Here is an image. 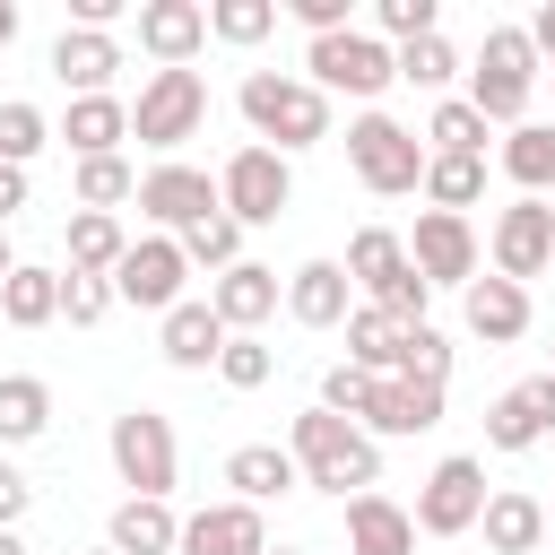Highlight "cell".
Returning <instances> with one entry per match:
<instances>
[{
  "instance_id": "cell-38",
  "label": "cell",
  "mask_w": 555,
  "mask_h": 555,
  "mask_svg": "<svg viewBox=\"0 0 555 555\" xmlns=\"http://www.w3.org/2000/svg\"><path fill=\"white\" fill-rule=\"evenodd\" d=\"M173 243H182V251H191V269H208V278H225V269L243 260V225H234L225 208H217V217H199V225H191V234H173Z\"/></svg>"
},
{
  "instance_id": "cell-55",
  "label": "cell",
  "mask_w": 555,
  "mask_h": 555,
  "mask_svg": "<svg viewBox=\"0 0 555 555\" xmlns=\"http://www.w3.org/2000/svg\"><path fill=\"white\" fill-rule=\"evenodd\" d=\"M546 529H555V503H546Z\"/></svg>"
},
{
  "instance_id": "cell-19",
  "label": "cell",
  "mask_w": 555,
  "mask_h": 555,
  "mask_svg": "<svg viewBox=\"0 0 555 555\" xmlns=\"http://www.w3.org/2000/svg\"><path fill=\"white\" fill-rule=\"evenodd\" d=\"M278 304H286V278H278V269H260V260H234L225 278H208V312H217L234 338H243V330H260Z\"/></svg>"
},
{
  "instance_id": "cell-5",
  "label": "cell",
  "mask_w": 555,
  "mask_h": 555,
  "mask_svg": "<svg viewBox=\"0 0 555 555\" xmlns=\"http://www.w3.org/2000/svg\"><path fill=\"white\" fill-rule=\"evenodd\" d=\"M347 165H356V182H364L373 199H408V191H425V139H416L408 121H390L382 104L347 121Z\"/></svg>"
},
{
  "instance_id": "cell-17",
  "label": "cell",
  "mask_w": 555,
  "mask_h": 555,
  "mask_svg": "<svg viewBox=\"0 0 555 555\" xmlns=\"http://www.w3.org/2000/svg\"><path fill=\"white\" fill-rule=\"evenodd\" d=\"M347 312H356L347 260H304V269L286 278V321H295V330H347Z\"/></svg>"
},
{
  "instance_id": "cell-52",
  "label": "cell",
  "mask_w": 555,
  "mask_h": 555,
  "mask_svg": "<svg viewBox=\"0 0 555 555\" xmlns=\"http://www.w3.org/2000/svg\"><path fill=\"white\" fill-rule=\"evenodd\" d=\"M17 278V251H9V225H0V286Z\"/></svg>"
},
{
  "instance_id": "cell-45",
  "label": "cell",
  "mask_w": 555,
  "mask_h": 555,
  "mask_svg": "<svg viewBox=\"0 0 555 555\" xmlns=\"http://www.w3.org/2000/svg\"><path fill=\"white\" fill-rule=\"evenodd\" d=\"M373 382H382V373H364V364H330V373H321V408H330V416H364Z\"/></svg>"
},
{
  "instance_id": "cell-16",
  "label": "cell",
  "mask_w": 555,
  "mask_h": 555,
  "mask_svg": "<svg viewBox=\"0 0 555 555\" xmlns=\"http://www.w3.org/2000/svg\"><path fill=\"white\" fill-rule=\"evenodd\" d=\"M208 43V0H139V52L156 69H191Z\"/></svg>"
},
{
  "instance_id": "cell-10",
  "label": "cell",
  "mask_w": 555,
  "mask_h": 555,
  "mask_svg": "<svg viewBox=\"0 0 555 555\" xmlns=\"http://www.w3.org/2000/svg\"><path fill=\"white\" fill-rule=\"evenodd\" d=\"M477 520H486V460H468V451L434 460V477L416 486V529L425 538H468Z\"/></svg>"
},
{
  "instance_id": "cell-41",
  "label": "cell",
  "mask_w": 555,
  "mask_h": 555,
  "mask_svg": "<svg viewBox=\"0 0 555 555\" xmlns=\"http://www.w3.org/2000/svg\"><path fill=\"white\" fill-rule=\"evenodd\" d=\"M373 35L399 52V43H425V35H442V9L434 0H373Z\"/></svg>"
},
{
  "instance_id": "cell-47",
  "label": "cell",
  "mask_w": 555,
  "mask_h": 555,
  "mask_svg": "<svg viewBox=\"0 0 555 555\" xmlns=\"http://www.w3.org/2000/svg\"><path fill=\"white\" fill-rule=\"evenodd\" d=\"M26 503H35V486H26V468L0 451V529H17V520H26Z\"/></svg>"
},
{
  "instance_id": "cell-12",
  "label": "cell",
  "mask_w": 555,
  "mask_h": 555,
  "mask_svg": "<svg viewBox=\"0 0 555 555\" xmlns=\"http://www.w3.org/2000/svg\"><path fill=\"white\" fill-rule=\"evenodd\" d=\"M182 278H191V251H182L173 234H139V243L121 251V269H113V295L165 321V312L182 304Z\"/></svg>"
},
{
  "instance_id": "cell-34",
  "label": "cell",
  "mask_w": 555,
  "mask_h": 555,
  "mask_svg": "<svg viewBox=\"0 0 555 555\" xmlns=\"http://www.w3.org/2000/svg\"><path fill=\"white\" fill-rule=\"evenodd\" d=\"M538 442H546V416H538V408L520 399V382H512V390H503V399L486 408V451L520 460V451H538Z\"/></svg>"
},
{
  "instance_id": "cell-25",
  "label": "cell",
  "mask_w": 555,
  "mask_h": 555,
  "mask_svg": "<svg viewBox=\"0 0 555 555\" xmlns=\"http://www.w3.org/2000/svg\"><path fill=\"white\" fill-rule=\"evenodd\" d=\"M347 555H416V512L390 503L382 486L347 503Z\"/></svg>"
},
{
  "instance_id": "cell-20",
  "label": "cell",
  "mask_w": 555,
  "mask_h": 555,
  "mask_svg": "<svg viewBox=\"0 0 555 555\" xmlns=\"http://www.w3.org/2000/svg\"><path fill=\"white\" fill-rule=\"evenodd\" d=\"M182 555H269L260 503H199L182 520Z\"/></svg>"
},
{
  "instance_id": "cell-27",
  "label": "cell",
  "mask_w": 555,
  "mask_h": 555,
  "mask_svg": "<svg viewBox=\"0 0 555 555\" xmlns=\"http://www.w3.org/2000/svg\"><path fill=\"white\" fill-rule=\"evenodd\" d=\"M486 546L494 555H538L546 546V503L538 494H520V486H503V494H486Z\"/></svg>"
},
{
  "instance_id": "cell-9",
  "label": "cell",
  "mask_w": 555,
  "mask_h": 555,
  "mask_svg": "<svg viewBox=\"0 0 555 555\" xmlns=\"http://www.w3.org/2000/svg\"><path fill=\"white\" fill-rule=\"evenodd\" d=\"M217 199H225V217L251 234V225H278L286 217V199H295V165L278 156V147H234L225 165H217Z\"/></svg>"
},
{
  "instance_id": "cell-39",
  "label": "cell",
  "mask_w": 555,
  "mask_h": 555,
  "mask_svg": "<svg viewBox=\"0 0 555 555\" xmlns=\"http://www.w3.org/2000/svg\"><path fill=\"white\" fill-rule=\"evenodd\" d=\"M43 139H61V130L43 121V104L9 95V104H0V165H35V156H43Z\"/></svg>"
},
{
  "instance_id": "cell-22",
  "label": "cell",
  "mask_w": 555,
  "mask_h": 555,
  "mask_svg": "<svg viewBox=\"0 0 555 555\" xmlns=\"http://www.w3.org/2000/svg\"><path fill=\"white\" fill-rule=\"evenodd\" d=\"M104 546H113V555H182V520H173V503H156V494H121L113 520H104Z\"/></svg>"
},
{
  "instance_id": "cell-46",
  "label": "cell",
  "mask_w": 555,
  "mask_h": 555,
  "mask_svg": "<svg viewBox=\"0 0 555 555\" xmlns=\"http://www.w3.org/2000/svg\"><path fill=\"white\" fill-rule=\"evenodd\" d=\"M286 17L321 43V35H347V26H356V0H286Z\"/></svg>"
},
{
  "instance_id": "cell-57",
  "label": "cell",
  "mask_w": 555,
  "mask_h": 555,
  "mask_svg": "<svg viewBox=\"0 0 555 555\" xmlns=\"http://www.w3.org/2000/svg\"><path fill=\"white\" fill-rule=\"evenodd\" d=\"M546 208H555V199H546Z\"/></svg>"
},
{
  "instance_id": "cell-24",
  "label": "cell",
  "mask_w": 555,
  "mask_h": 555,
  "mask_svg": "<svg viewBox=\"0 0 555 555\" xmlns=\"http://www.w3.org/2000/svg\"><path fill=\"white\" fill-rule=\"evenodd\" d=\"M225 486H234V503H278V494L304 486V468H295L286 442H234L225 451Z\"/></svg>"
},
{
  "instance_id": "cell-6",
  "label": "cell",
  "mask_w": 555,
  "mask_h": 555,
  "mask_svg": "<svg viewBox=\"0 0 555 555\" xmlns=\"http://www.w3.org/2000/svg\"><path fill=\"white\" fill-rule=\"evenodd\" d=\"M304 78H312L321 95H356V104L373 113V95L399 87V52H390L373 26H347V35H321V43L304 52Z\"/></svg>"
},
{
  "instance_id": "cell-3",
  "label": "cell",
  "mask_w": 555,
  "mask_h": 555,
  "mask_svg": "<svg viewBox=\"0 0 555 555\" xmlns=\"http://www.w3.org/2000/svg\"><path fill=\"white\" fill-rule=\"evenodd\" d=\"M529 95H538V43H529V26H486V43L468 61V104L494 130H520Z\"/></svg>"
},
{
  "instance_id": "cell-40",
  "label": "cell",
  "mask_w": 555,
  "mask_h": 555,
  "mask_svg": "<svg viewBox=\"0 0 555 555\" xmlns=\"http://www.w3.org/2000/svg\"><path fill=\"white\" fill-rule=\"evenodd\" d=\"M399 78H408V87H425V95H451V78H460V52H451V35L399 43Z\"/></svg>"
},
{
  "instance_id": "cell-29",
  "label": "cell",
  "mask_w": 555,
  "mask_h": 555,
  "mask_svg": "<svg viewBox=\"0 0 555 555\" xmlns=\"http://www.w3.org/2000/svg\"><path fill=\"white\" fill-rule=\"evenodd\" d=\"M0 321H9V330H52V321H61V269L17 260V278L0 286Z\"/></svg>"
},
{
  "instance_id": "cell-44",
  "label": "cell",
  "mask_w": 555,
  "mask_h": 555,
  "mask_svg": "<svg viewBox=\"0 0 555 555\" xmlns=\"http://www.w3.org/2000/svg\"><path fill=\"white\" fill-rule=\"evenodd\" d=\"M113 304H121L113 278H78V269H61V321H69V330H95Z\"/></svg>"
},
{
  "instance_id": "cell-1",
  "label": "cell",
  "mask_w": 555,
  "mask_h": 555,
  "mask_svg": "<svg viewBox=\"0 0 555 555\" xmlns=\"http://www.w3.org/2000/svg\"><path fill=\"white\" fill-rule=\"evenodd\" d=\"M286 451H295V468H304V486H312V494L356 503V494H373V486H382V442H373L356 416L304 408V416L286 425Z\"/></svg>"
},
{
  "instance_id": "cell-13",
  "label": "cell",
  "mask_w": 555,
  "mask_h": 555,
  "mask_svg": "<svg viewBox=\"0 0 555 555\" xmlns=\"http://www.w3.org/2000/svg\"><path fill=\"white\" fill-rule=\"evenodd\" d=\"M486 251H494V278H512V286L546 278V269H555V208H546V199H512V208L494 217Z\"/></svg>"
},
{
  "instance_id": "cell-23",
  "label": "cell",
  "mask_w": 555,
  "mask_h": 555,
  "mask_svg": "<svg viewBox=\"0 0 555 555\" xmlns=\"http://www.w3.org/2000/svg\"><path fill=\"white\" fill-rule=\"evenodd\" d=\"M460 321H468V338L512 347V338H529V286H512V278H477V286L460 295Z\"/></svg>"
},
{
  "instance_id": "cell-48",
  "label": "cell",
  "mask_w": 555,
  "mask_h": 555,
  "mask_svg": "<svg viewBox=\"0 0 555 555\" xmlns=\"http://www.w3.org/2000/svg\"><path fill=\"white\" fill-rule=\"evenodd\" d=\"M520 399H529V408L546 416V434H555V373H529V382H520Z\"/></svg>"
},
{
  "instance_id": "cell-43",
  "label": "cell",
  "mask_w": 555,
  "mask_h": 555,
  "mask_svg": "<svg viewBox=\"0 0 555 555\" xmlns=\"http://www.w3.org/2000/svg\"><path fill=\"white\" fill-rule=\"evenodd\" d=\"M269 373H278V347H269L260 330H243V338H225V356H217V382H225V390H260Z\"/></svg>"
},
{
  "instance_id": "cell-51",
  "label": "cell",
  "mask_w": 555,
  "mask_h": 555,
  "mask_svg": "<svg viewBox=\"0 0 555 555\" xmlns=\"http://www.w3.org/2000/svg\"><path fill=\"white\" fill-rule=\"evenodd\" d=\"M17 43V0H0V52Z\"/></svg>"
},
{
  "instance_id": "cell-7",
  "label": "cell",
  "mask_w": 555,
  "mask_h": 555,
  "mask_svg": "<svg viewBox=\"0 0 555 555\" xmlns=\"http://www.w3.org/2000/svg\"><path fill=\"white\" fill-rule=\"evenodd\" d=\"M104 451H113V477H121L130 494L173 503V477H182L173 416H156V408H121V416H113V434H104Z\"/></svg>"
},
{
  "instance_id": "cell-14",
  "label": "cell",
  "mask_w": 555,
  "mask_h": 555,
  "mask_svg": "<svg viewBox=\"0 0 555 555\" xmlns=\"http://www.w3.org/2000/svg\"><path fill=\"white\" fill-rule=\"evenodd\" d=\"M408 260H416V278L425 286H477V225L468 217H442V208H425L416 217V234H408Z\"/></svg>"
},
{
  "instance_id": "cell-37",
  "label": "cell",
  "mask_w": 555,
  "mask_h": 555,
  "mask_svg": "<svg viewBox=\"0 0 555 555\" xmlns=\"http://www.w3.org/2000/svg\"><path fill=\"white\" fill-rule=\"evenodd\" d=\"M130 199H139V165H130V156H87V165H78V208H104V217H113V208H130Z\"/></svg>"
},
{
  "instance_id": "cell-36",
  "label": "cell",
  "mask_w": 555,
  "mask_h": 555,
  "mask_svg": "<svg viewBox=\"0 0 555 555\" xmlns=\"http://www.w3.org/2000/svg\"><path fill=\"white\" fill-rule=\"evenodd\" d=\"M260 35H278V0H208V43L251 52Z\"/></svg>"
},
{
  "instance_id": "cell-11",
  "label": "cell",
  "mask_w": 555,
  "mask_h": 555,
  "mask_svg": "<svg viewBox=\"0 0 555 555\" xmlns=\"http://www.w3.org/2000/svg\"><path fill=\"white\" fill-rule=\"evenodd\" d=\"M225 199H217V173H199V165H182V156H165V165H147L139 173V217L156 225V234H191L199 217H217Z\"/></svg>"
},
{
  "instance_id": "cell-32",
  "label": "cell",
  "mask_w": 555,
  "mask_h": 555,
  "mask_svg": "<svg viewBox=\"0 0 555 555\" xmlns=\"http://www.w3.org/2000/svg\"><path fill=\"white\" fill-rule=\"evenodd\" d=\"M486 113L468 104V95H442L434 104V121H425V156H486Z\"/></svg>"
},
{
  "instance_id": "cell-28",
  "label": "cell",
  "mask_w": 555,
  "mask_h": 555,
  "mask_svg": "<svg viewBox=\"0 0 555 555\" xmlns=\"http://www.w3.org/2000/svg\"><path fill=\"white\" fill-rule=\"evenodd\" d=\"M52 434V382L43 373H0V451H26Z\"/></svg>"
},
{
  "instance_id": "cell-53",
  "label": "cell",
  "mask_w": 555,
  "mask_h": 555,
  "mask_svg": "<svg viewBox=\"0 0 555 555\" xmlns=\"http://www.w3.org/2000/svg\"><path fill=\"white\" fill-rule=\"evenodd\" d=\"M0 555H26V538H17V529H0Z\"/></svg>"
},
{
  "instance_id": "cell-15",
  "label": "cell",
  "mask_w": 555,
  "mask_h": 555,
  "mask_svg": "<svg viewBox=\"0 0 555 555\" xmlns=\"http://www.w3.org/2000/svg\"><path fill=\"white\" fill-rule=\"evenodd\" d=\"M356 425H364L373 442H399V434H434V425H442V382H408V373H382Z\"/></svg>"
},
{
  "instance_id": "cell-26",
  "label": "cell",
  "mask_w": 555,
  "mask_h": 555,
  "mask_svg": "<svg viewBox=\"0 0 555 555\" xmlns=\"http://www.w3.org/2000/svg\"><path fill=\"white\" fill-rule=\"evenodd\" d=\"M61 139H69L78 165H87V156H121V139H130V104H121V95H69Z\"/></svg>"
},
{
  "instance_id": "cell-2",
  "label": "cell",
  "mask_w": 555,
  "mask_h": 555,
  "mask_svg": "<svg viewBox=\"0 0 555 555\" xmlns=\"http://www.w3.org/2000/svg\"><path fill=\"white\" fill-rule=\"evenodd\" d=\"M234 104H243L251 139H260V147H278V156H295V147H321V139H330V95H321L312 78L251 69V78L234 87Z\"/></svg>"
},
{
  "instance_id": "cell-56",
  "label": "cell",
  "mask_w": 555,
  "mask_h": 555,
  "mask_svg": "<svg viewBox=\"0 0 555 555\" xmlns=\"http://www.w3.org/2000/svg\"><path fill=\"white\" fill-rule=\"evenodd\" d=\"M95 555H113V546H95Z\"/></svg>"
},
{
  "instance_id": "cell-33",
  "label": "cell",
  "mask_w": 555,
  "mask_h": 555,
  "mask_svg": "<svg viewBox=\"0 0 555 555\" xmlns=\"http://www.w3.org/2000/svg\"><path fill=\"white\" fill-rule=\"evenodd\" d=\"M425 199L442 217H468L486 199V156H425Z\"/></svg>"
},
{
  "instance_id": "cell-35",
  "label": "cell",
  "mask_w": 555,
  "mask_h": 555,
  "mask_svg": "<svg viewBox=\"0 0 555 555\" xmlns=\"http://www.w3.org/2000/svg\"><path fill=\"white\" fill-rule=\"evenodd\" d=\"M347 364H364V373H399V321L373 312V304H356V312H347Z\"/></svg>"
},
{
  "instance_id": "cell-4",
  "label": "cell",
  "mask_w": 555,
  "mask_h": 555,
  "mask_svg": "<svg viewBox=\"0 0 555 555\" xmlns=\"http://www.w3.org/2000/svg\"><path fill=\"white\" fill-rule=\"evenodd\" d=\"M347 278H356V295H364L373 312H390L399 330H416L425 304H434V286H425L416 260H408V234H390V225H356V243H347Z\"/></svg>"
},
{
  "instance_id": "cell-49",
  "label": "cell",
  "mask_w": 555,
  "mask_h": 555,
  "mask_svg": "<svg viewBox=\"0 0 555 555\" xmlns=\"http://www.w3.org/2000/svg\"><path fill=\"white\" fill-rule=\"evenodd\" d=\"M26 208V165H0V225Z\"/></svg>"
},
{
  "instance_id": "cell-42",
  "label": "cell",
  "mask_w": 555,
  "mask_h": 555,
  "mask_svg": "<svg viewBox=\"0 0 555 555\" xmlns=\"http://www.w3.org/2000/svg\"><path fill=\"white\" fill-rule=\"evenodd\" d=\"M399 373H408V382H442V390H451V338H442L434 321L399 330Z\"/></svg>"
},
{
  "instance_id": "cell-54",
  "label": "cell",
  "mask_w": 555,
  "mask_h": 555,
  "mask_svg": "<svg viewBox=\"0 0 555 555\" xmlns=\"http://www.w3.org/2000/svg\"><path fill=\"white\" fill-rule=\"evenodd\" d=\"M269 555H304V546H269Z\"/></svg>"
},
{
  "instance_id": "cell-50",
  "label": "cell",
  "mask_w": 555,
  "mask_h": 555,
  "mask_svg": "<svg viewBox=\"0 0 555 555\" xmlns=\"http://www.w3.org/2000/svg\"><path fill=\"white\" fill-rule=\"evenodd\" d=\"M529 43H538V52H555V0H546V9L529 17Z\"/></svg>"
},
{
  "instance_id": "cell-18",
  "label": "cell",
  "mask_w": 555,
  "mask_h": 555,
  "mask_svg": "<svg viewBox=\"0 0 555 555\" xmlns=\"http://www.w3.org/2000/svg\"><path fill=\"white\" fill-rule=\"evenodd\" d=\"M225 338H234V330L208 312V295H182V304L156 321V347H165V364H173V373H217Z\"/></svg>"
},
{
  "instance_id": "cell-58",
  "label": "cell",
  "mask_w": 555,
  "mask_h": 555,
  "mask_svg": "<svg viewBox=\"0 0 555 555\" xmlns=\"http://www.w3.org/2000/svg\"><path fill=\"white\" fill-rule=\"evenodd\" d=\"M546 373H555V364H546Z\"/></svg>"
},
{
  "instance_id": "cell-8",
  "label": "cell",
  "mask_w": 555,
  "mask_h": 555,
  "mask_svg": "<svg viewBox=\"0 0 555 555\" xmlns=\"http://www.w3.org/2000/svg\"><path fill=\"white\" fill-rule=\"evenodd\" d=\"M199 121H208V78L199 69H147V87L130 104V139L173 156L182 139H199Z\"/></svg>"
},
{
  "instance_id": "cell-21",
  "label": "cell",
  "mask_w": 555,
  "mask_h": 555,
  "mask_svg": "<svg viewBox=\"0 0 555 555\" xmlns=\"http://www.w3.org/2000/svg\"><path fill=\"white\" fill-rule=\"evenodd\" d=\"M113 69H121V43L95 35V26H61L52 35V78L69 95H113Z\"/></svg>"
},
{
  "instance_id": "cell-31",
  "label": "cell",
  "mask_w": 555,
  "mask_h": 555,
  "mask_svg": "<svg viewBox=\"0 0 555 555\" xmlns=\"http://www.w3.org/2000/svg\"><path fill=\"white\" fill-rule=\"evenodd\" d=\"M121 251H130L121 217H104V208H78V217H69V269H78V278H113Z\"/></svg>"
},
{
  "instance_id": "cell-30",
  "label": "cell",
  "mask_w": 555,
  "mask_h": 555,
  "mask_svg": "<svg viewBox=\"0 0 555 555\" xmlns=\"http://www.w3.org/2000/svg\"><path fill=\"white\" fill-rule=\"evenodd\" d=\"M503 173L520 182V199H555V121L503 130Z\"/></svg>"
}]
</instances>
